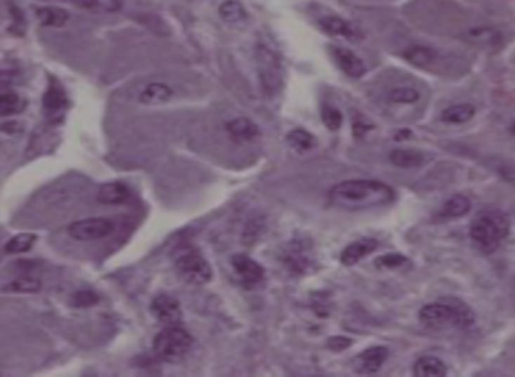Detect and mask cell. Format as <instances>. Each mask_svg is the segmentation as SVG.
<instances>
[{
    "mask_svg": "<svg viewBox=\"0 0 515 377\" xmlns=\"http://www.w3.org/2000/svg\"><path fill=\"white\" fill-rule=\"evenodd\" d=\"M395 199V191L377 180H345L330 190V202L344 211H365L387 206Z\"/></svg>",
    "mask_w": 515,
    "mask_h": 377,
    "instance_id": "6da1fadb",
    "label": "cell"
},
{
    "mask_svg": "<svg viewBox=\"0 0 515 377\" xmlns=\"http://www.w3.org/2000/svg\"><path fill=\"white\" fill-rule=\"evenodd\" d=\"M511 220L500 209H486L477 213L471 223V238L483 254H493L509 236Z\"/></svg>",
    "mask_w": 515,
    "mask_h": 377,
    "instance_id": "7a4b0ae2",
    "label": "cell"
},
{
    "mask_svg": "<svg viewBox=\"0 0 515 377\" xmlns=\"http://www.w3.org/2000/svg\"><path fill=\"white\" fill-rule=\"evenodd\" d=\"M419 319L430 329H467L475 322L474 312L461 302H432L419 310Z\"/></svg>",
    "mask_w": 515,
    "mask_h": 377,
    "instance_id": "3957f363",
    "label": "cell"
},
{
    "mask_svg": "<svg viewBox=\"0 0 515 377\" xmlns=\"http://www.w3.org/2000/svg\"><path fill=\"white\" fill-rule=\"evenodd\" d=\"M191 345H193V337L178 324L166 326L152 340V350H155L156 357L166 359V362L182 359L188 353Z\"/></svg>",
    "mask_w": 515,
    "mask_h": 377,
    "instance_id": "277c9868",
    "label": "cell"
},
{
    "mask_svg": "<svg viewBox=\"0 0 515 377\" xmlns=\"http://www.w3.org/2000/svg\"><path fill=\"white\" fill-rule=\"evenodd\" d=\"M175 268L180 277L190 284H206L212 278V268L201 252L195 249L185 251L175 260Z\"/></svg>",
    "mask_w": 515,
    "mask_h": 377,
    "instance_id": "5b68a950",
    "label": "cell"
},
{
    "mask_svg": "<svg viewBox=\"0 0 515 377\" xmlns=\"http://www.w3.org/2000/svg\"><path fill=\"white\" fill-rule=\"evenodd\" d=\"M115 232V223L103 217L84 218V220L72 222L67 227V233L77 241H97L106 238Z\"/></svg>",
    "mask_w": 515,
    "mask_h": 377,
    "instance_id": "8992f818",
    "label": "cell"
},
{
    "mask_svg": "<svg viewBox=\"0 0 515 377\" xmlns=\"http://www.w3.org/2000/svg\"><path fill=\"white\" fill-rule=\"evenodd\" d=\"M231 265H233L235 273L246 289H256L263 283L265 270L256 260H252L251 257L236 254L231 258Z\"/></svg>",
    "mask_w": 515,
    "mask_h": 377,
    "instance_id": "52a82bcc",
    "label": "cell"
},
{
    "mask_svg": "<svg viewBox=\"0 0 515 377\" xmlns=\"http://www.w3.org/2000/svg\"><path fill=\"white\" fill-rule=\"evenodd\" d=\"M151 313L157 322L166 326H175L182 322V307L180 302L172 296H156L151 302Z\"/></svg>",
    "mask_w": 515,
    "mask_h": 377,
    "instance_id": "ba28073f",
    "label": "cell"
},
{
    "mask_svg": "<svg viewBox=\"0 0 515 377\" xmlns=\"http://www.w3.org/2000/svg\"><path fill=\"white\" fill-rule=\"evenodd\" d=\"M389 358V350L386 347L377 345L370 347L365 352H361L355 359V369L358 374L372 376L381 371V368Z\"/></svg>",
    "mask_w": 515,
    "mask_h": 377,
    "instance_id": "9c48e42d",
    "label": "cell"
},
{
    "mask_svg": "<svg viewBox=\"0 0 515 377\" xmlns=\"http://www.w3.org/2000/svg\"><path fill=\"white\" fill-rule=\"evenodd\" d=\"M466 41L477 45L480 48L497 50L502 45V42H504V36L496 27L475 26L466 32Z\"/></svg>",
    "mask_w": 515,
    "mask_h": 377,
    "instance_id": "30bf717a",
    "label": "cell"
},
{
    "mask_svg": "<svg viewBox=\"0 0 515 377\" xmlns=\"http://www.w3.org/2000/svg\"><path fill=\"white\" fill-rule=\"evenodd\" d=\"M332 56L334 61H336L337 66L352 79H360L366 72V66L363 60L358 58L353 52H350L347 48L342 47H334L332 48Z\"/></svg>",
    "mask_w": 515,
    "mask_h": 377,
    "instance_id": "8fae6325",
    "label": "cell"
},
{
    "mask_svg": "<svg viewBox=\"0 0 515 377\" xmlns=\"http://www.w3.org/2000/svg\"><path fill=\"white\" fill-rule=\"evenodd\" d=\"M377 249V241L372 238H363L350 243L341 254V262L345 267H353L360 260H363L366 256Z\"/></svg>",
    "mask_w": 515,
    "mask_h": 377,
    "instance_id": "7c38bea8",
    "label": "cell"
},
{
    "mask_svg": "<svg viewBox=\"0 0 515 377\" xmlns=\"http://www.w3.org/2000/svg\"><path fill=\"white\" fill-rule=\"evenodd\" d=\"M66 106H67V97L65 93V88L61 87L60 84L53 79V81H50V86L47 88V92H45V95H44L45 112H47L48 117L55 119L56 116L63 114Z\"/></svg>",
    "mask_w": 515,
    "mask_h": 377,
    "instance_id": "4fadbf2b",
    "label": "cell"
},
{
    "mask_svg": "<svg viewBox=\"0 0 515 377\" xmlns=\"http://www.w3.org/2000/svg\"><path fill=\"white\" fill-rule=\"evenodd\" d=\"M320 25H321L322 31L334 37H345L352 42H355L356 39L360 37V34L355 29V26L350 25V22L345 21L344 18H341V16H336V15L322 16V18L320 20Z\"/></svg>",
    "mask_w": 515,
    "mask_h": 377,
    "instance_id": "5bb4252c",
    "label": "cell"
},
{
    "mask_svg": "<svg viewBox=\"0 0 515 377\" xmlns=\"http://www.w3.org/2000/svg\"><path fill=\"white\" fill-rule=\"evenodd\" d=\"M129 198H130V190L127 188V185H124L122 182H111L101 185L97 193L98 202L107 206L124 204Z\"/></svg>",
    "mask_w": 515,
    "mask_h": 377,
    "instance_id": "9a60e30c",
    "label": "cell"
},
{
    "mask_svg": "<svg viewBox=\"0 0 515 377\" xmlns=\"http://www.w3.org/2000/svg\"><path fill=\"white\" fill-rule=\"evenodd\" d=\"M172 88L164 82L146 84L138 95L140 103L143 105H164L172 98Z\"/></svg>",
    "mask_w": 515,
    "mask_h": 377,
    "instance_id": "2e32d148",
    "label": "cell"
},
{
    "mask_svg": "<svg viewBox=\"0 0 515 377\" xmlns=\"http://www.w3.org/2000/svg\"><path fill=\"white\" fill-rule=\"evenodd\" d=\"M412 373L416 377H443L448 373V368L440 358L426 355L416 359Z\"/></svg>",
    "mask_w": 515,
    "mask_h": 377,
    "instance_id": "e0dca14e",
    "label": "cell"
},
{
    "mask_svg": "<svg viewBox=\"0 0 515 377\" xmlns=\"http://www.w3.org/2000/svg\"><path fill=\"white\" fill-rule=\"evenodd\" d=\"M226 132L240 142H252L254 138L259 137V127L246 117H237V119L226 122Z\"/></svg>",
    "mask_w": 515,
    "mask_h": 377,
    "instance_id": "ac0fdd59",
    "label": "cell"
},
{
    "mask_svg": "<svg viewBox=\"0 0 515 377\" xmlns=\"http://www.w3.org/2000/svg\"><path fill=\"white\" fill-rule=\"evenodd\" d=\"M292 272H305L310 267V257L307 254V246H304L301 239L294 241L291 243L289 249H287V254L285 257Z\"/></svg>",
    "mask_w": 515,
    "mask_h": 377,
    "instance_id": "d6986e66",
    "label": "cell"
},
{
    "mask_svg": "<svg viewBox=\"0 0 515 377\" xmlns=\"http://www.w3.org/2000/svg\"><path fill=\"white\" fill-rule=\"evenodd\" d=\"M472 209V202L467 196L464 194H456L445 202L443 207L440 211L441 218H457L467 216Z\"/></svg>",
    "mask_w": 515,
    "mask_h": 377,
    "instance_id": "ffe728a7",
    "label": "cell"
},
{
    "mask_svg": "<svg viewBox=\"0 0 515 377\" xmlns=\"http://www.w3.org/2000/svg\"><path fill=\"white\" fill-rule=\"evenodd\" d=\"M475 116V108L471 103H457L451 105L441 111L440 119L445 124H464L471 121Z\"/></svg>",
    "mask_w": 515,
    "mask_h": 377,
    "instance_id": "44dd1931",
    "label": "cell"
},
{
    "mask_svg": "<svg viewBox=\"0 0 515 377\" xmlns=\"http://www.w3.org/2000/svg\"><path fill=\"white\" fill-rule=\"evenodd\" d=\"M36 18L42 26L61 27L70 20L67 11L60 7H41L36 8Z\"/></svg>",
    "mask_w": 515,
    "mask_h": 377,
    "instance_id": "7402d4cb",
    "label": "cell"
},
{
    "mask_svg": "<svg viewBox=\"0 0 515 377\" xmlns=\"http://www.w3.org/2000/svg\"><path fill=\"white\" fill-rule=\"evenodd\" d=\"M286 142L291 148L299 154H304L310 151L315 146V137L305 128H292V131L286 135Z\"/></svg>",
    "mask_w": 515,
    "mask_h": 377,
    "instance_id": "603a6c76",
    "label": "cell"
},
{
    "mask_svg": "<svg viewBox=\"0 0 515 377\" xmlns=\"http://www.w3.org/2000/svg\"><path fill=\"white\" fill-rule=\"evenodd\" d=\"M424 156L419 151L412 150H395L390 153V162L395 167L401 168H415L424 164Z\"/></svg>",
    "mask_w": 515,
    "mask_h": 377,
    "instance_id": "cb8c5ba5",
    "label": "cell"
},
{
    "mask_svg": "<svg viewBox=\"0 0 515 377\" xmlns=\"http://www.w3.org/2000/svg\"><path fill=\"white\" fill-rule=\"evenodd\" d=\"M77 7L95 13H116L122 8V0H72Z\"/></svg>",
    "mask_w": 515,
    "mask_h": 377,
    "instance_id": "d4e9b609",
    "label": "cell"
},
{
    "mask_svg": "<svg viewBox=\"0 0 515 377\" xmlns=\"http://www.w3.org/2000/svg\"><path fill=\"white\" fill-rule=\"evenodd\" d=\"M405 60L410 61L411 65L415 66H427V65H432L435 58H437V53L433 52L432 48L429 47H422V45H415V47H411L408 50H405Z\"/></svg>",
    "mask_w": 515,
    "mask_h": 377,
    "instance_id": "484cf974",
    "label": "cell"
},
{
    "mask_svg": "<svg viewBox=\"0 0 515 377\" xmlns=\"http://www.w3.org/2000/svg\"><path fill=\"white\" fill-rule=\"evenodd\" d=\"M26 108V101L18 93L5 92L0 93V117L20 114Z\"/></svg>",
    "mask_w": 515,
    "mask_h": 377,
    "instance_id": "4316f807",
    "label": "cell"
},
{
    "mask_svg": "<svg viewBox=\"0 0 515 377\" xmlns=\"http://www.w3.org/2000/svg\"><path fill=\"white\" fill-rule=\"evenodd\" d=\"M37 236L34 233H21L11 238L7 244H5V252L7 254H25V252L31 251L34 243H36Z\"/></svg>",
    "mask_w": 515,
    "mask_h": 377,
    "instance_id": "83f0119b",
    "label": "cell"
},
{
    "mask_svg": "<svg viewBox=\"0 0 515 377\" xmlns=\"http://www.w3.org/2000/svg\"><path fill=\"white\" fill-rule=\"evenodd\" d=\"M5 289L16 292V294H36V292L42 289V281L32 277H21L10 281Z\"/></svg>",
    "mask_w": 515,
    "mask_h": 377,
    "instance_id": "f1b7e54d",
    "label": "cell"
},
{
    "mask_svg": "<svg viewBox=\"0 0 515 377\" xmlns=\"http://www.w3.org/2000/svg\"><path fill=\"white\" fill-rule=\"evenodd\" d=\"M219 13L226 22H240L247 16L246 8L237 0H226L220 5Z\"/></svg>",
    "mask_w": 515,
    "mask_h": 377,
    "instance_id": "f546056e",
    "label": "cell"
},
{
    "mask_svg": "<svg viewBox=\"0 0 515 377\" xmlns=\"http://www.w3.org/2000/svg\"><path fill=\"white\" fill-rule=\"evenodd\" d=\"M419 98H421V93H419V90L412 88V87H406V86L392 88V90H390V93H389V100L392 101V103L412 105V103H417Z\"/></svg>",
    "mask_w": 515,
    "mask_h": 377,
    "instance_id": "4dcf8cb0",
    "label": "cell"
},
{
    "mask_svg": "<svg viewBox=\"0 0 515 377\" xmlns=\"http://www.w3.org/2000/svg\"><path fill=\"white\" fill-rule=\"evenodd\" d=\"M321 121L325 122V126L330 128V131L336 132L342 127L344 117H342V112L339 111L336 106L325 103L321 108Z\"/></svg>",
    "mask_w": 515,
    "mask_h": 377,
    "instance_id": "1f68e13d",
    "label": "cell"
},
{
    "mask_svg": "<svg viewBox=\"0 0 515 377\" xmlns=\"http://www.w3.org/2000/svg\"><path fill=\"white\" fill-rule=\"evenodd\" d=\"M374 265L379 270H398L408 265V258L401 254H387L377 257L374 260Z\"/></svg>",
    "mask_w": 515,
    "mask_h": 377,
    "instance_id": "d6a6232c",
    "label": "cell"
},
{
    "mask_svg": "<svg viewBox=\"0 0 515 377\" xmlns=\"http://www.w3.org/2000/svg\"><path fill=\"white\" fill-rule=\"evenodd\" d=\"M98 300H100V297L95 294V292L81 291V292H76V294L72 296L71 305L76 308H87V307L95 305V303H98Z\"/></svg>",
    "mask_w": 515,
    "mask_h": 377,
    "instance_id": "836d02e7",
    "label": "cell"
},
{
    "mask_svg": "<svg viewBox=\"0 0 515 377\" xmlns=\"http://www.w3.org/2000/svg\"><path fill=\"white\" fill-rule=\"evenodd\" d=\"M350 344H352V340L347 339V337H332V339L327 342V347H330L334 352H342Z\"/></svg>",
    "mask_w": 515,
    "mask_h": 377,
    "instance_id": "e575fe53",
    "label": "cell"
},
{
    "mask_svg": "<svg viewBox=\"0 0 515 377\" xmlns=\"http://www.w3.org/2000/svg\"><path fill=\"white\" fill-rule=\"evenodd\" d=\"M10 10H11V16H13V25H15V34H16V27H20V31L22 34V31H25V18H22V13L20 11L18 7H15V5L10 4Z\"/></svg>",
    "mask_w": 515,
    "mask_h": 377,
    "instance_id": "d590c367",
    "label": "cell"
},
{
    "mask_svg": "<svg viewBox=\"0 0 515 377\" xmlns=\"http://www.w3.org/2000/svg\"><path fill=\"white\" fill-rule=\"evenodd\" d=\"M372 128V126H370V124H366L365 121H360L356 119L353 122V135L355 138H363L366 132H370Z\"/></svg>",
    "mask_w": 515,
    "mask_h": 377,
    "instance_id": "8d00e7d4",
    "label": "cell"
},
{
    "mask_svg": "<svg viewBox=\"0 0 515 377\" xmlns=\"http://www.w3.org/2000/svg\"><path fill=\"white\" fill-rule=\"evenodd\" d=\"M410 135H411V132L406 131V128H403V131L395 135V140H403L405 137H410Z\"/></svg>",
    "mask_w": 515,
    "mask_h": 377,
    "instance_id": "74e56055",
    "label": "cell"
},
{
    "mask_svg": "<svg viewBox=\"0 0 515 377\" xmlns=\"http://www.w3.org/2000/svg\"><path fill=\"white\" fill-rule=\"evenodd\" d=\"M511 132H512V133H514V135H515V124H514V126H512V127H511Z\"/></svg>",
    "mask_w": 515,
    "mask_h": 377,
    "instance_id": "f35d334b",
    "label": "cell"
}]
</instances>
